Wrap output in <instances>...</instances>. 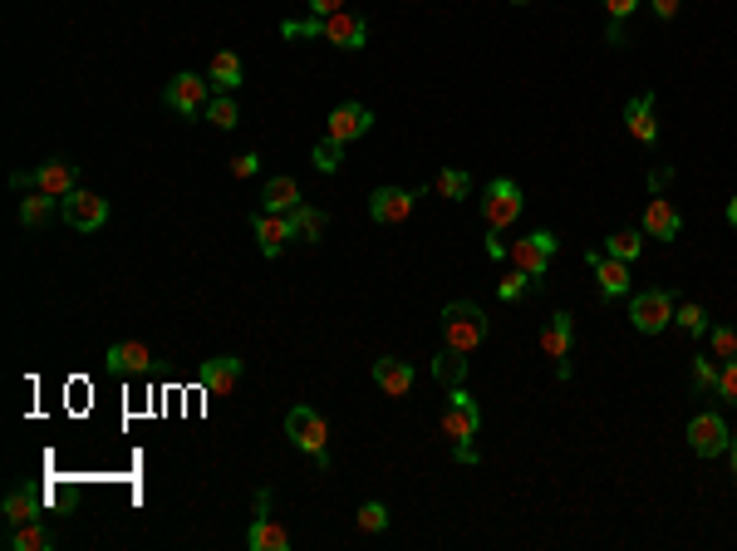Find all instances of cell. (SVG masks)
<instances>
[{"label": "cell", "mask_w": 737, "mask_h": 551, "mask_svg": "<svg viewBox=\"0 0 737 551\" xmlns=\"http://www.w3.org/2000/svg\"><path fill=\"white\" fill-rule=\"evenodd\" d=\"M482 429V409H477V399L467 394V384H457L448 389V404H443V414H438V433L448 438V448H453L457 463H477V448H472V438Z\"/></svg>", "instance_id": "6da1fadb"}, {"label": "cell", "mask_w": 737, "mask_h": 551, "mask_svg": "<svg viewBox=\"0 0 737 551\" xmlns=\"http://www.w3.org/2000/svg\"><path fill=\"white\" fill-rule=\"evenodd\" d=\"M285 438H290V448H300L320 473H330V424H325L320 409L295 404V409L285 414Z\"/></svg>", "instance_id": "7a4b0ae2"}, {"label": "cell", "mask_w": 737, "mask_h": 551, "mask_svg": "<svg viewBox=\"0 0 737 551\" xmlns=\"http://www.w3.org/2000/svg\"><path fill=\"white\" fill-rule=\"evenodd\" d=\"M556 251H561V237L546 232V227H536V232H526V237L507 242V261L511 266H521L536 286H546V271H551V256H556Z\"/></svg>", "instance_id": "3957f363"}, {"label": "cell", "mask_w": 737, "mask_h": 551, "mask_svg": "<svg viewBox=\"0 0 737 551\" xmlns=\"http://www.w3.org/2000/svg\"><path fill=\"white\" fill-rule=\"evenodd\" d=\"M487 330H492V320L482 315V306H472V301H448L443 306V345L477 350L487 340Z\"/></svg>", "instance_id": "277c9868"}, {"label": "cell", "mask_w": 737, "mask_h": 551, "mask_svg": "<svg viewBox=\"0 0 737 551\" xmlns=\"http://www.w3.org/2000/svg\"><path fill=\"white\" fill-rule=\"evenodd\" d=\"M212 79L207 74H172L168 84H163V104H168L172 114H182V119H207V104H212Z\"/></svg>", "instance_id": "5b68a950"}, {"label": "cell", "mask_w": 737, "mask_h": 551, "mask_svg": "<svg viewBox=\"0 0 737 551\" xmlns=\"http://www.w3.org/2000/svg\"><path fill=\"white\" fill-rule=\"evenodd\" d=\"M674 310H679V291H669V286H654V291L629 296V320H634L639 335L669 330V325H674Z\"/></svg>", "instance_id": "8992f818"}, {"label": "cell", "mask_w": 737, "mask_h": 551, "mask_svg": "<svg viewBox=\"0 0 737 551\" xmlns=\"http://www.w3.org/2000/svg\"><path fill=\"white\" fill-rule=\"evenodd\" d=\"M521 207H526L521 183L516 178H492L487 192H482V222H487V232H507L511 222L521 217Z\"/></svg>", "instance_id": "52a82bcc"}, {"label": "cell", "mask_w": 737, "mask_h": 551, "mask_svg": "<svg viewBox=\"0 0 737 551\" xmlns=\"http://www.w3.org/2000/svg\"><path fill=\"white\" fill-rule=\"evenodd\" d=\"M59 217H64V222H69L74 232H99V227H109V197H99V192H84V187H74V192L64 197Z\"/></svg>", "instance_id": "ba28073f"}, {"label": "cell", "mask_w": 737, "mask_h": 551, "mask_svg": "<svg viewBox=\"0 0 737 551\" xmlns=\"http://www.w3.org/2000/svg\"><path fill=\"white\" fill-rule=\"evenodd\" d=\"M241 374H246V360H241V355H212V360L197 365V389L212 394V399H227V394H236Z\"/></svg>", "instance_id": "9c48e42d"}, {"label": "cell", "mask_w": 737, "mask_h": 551, "mask_svg": "<svg viewBox=\"0 0 737 551\" xmlns=\"http://www.w3.org/2000/svg\"><path fill=\"white\" fill-rule=\"evenodd\" d=\"M728 443H733V433H728V419H723V414L703 409V414L688 419V448H693L698 458H718V453H728Z\"/></svg>", "instance_id": "30bf717a"}, {"label": "cell", "mask_w": 737, "mask_h": 551, "mask_svg": "<svg viewBox=\"0 0 737 551\" xmlns=\"http://www.w3.org/2000/svg\"><path fill=\"white\" fill-rule=\"evenodd\" d=\"M541 350L556 360V379L566 384L570 379V350H575V315H570V310H556V315L546 320V330H541Z\"/></svg>", "instance_id": "8fae6325"}, {"label": "cell", "mask_w": 737, "mask_h": 551, "mask_svg": "<svg viewBox=\"0 0 737 551\" xmlns=\"http://www.w3.org/2000/svg\"><path fill=\"white\" fill-rule=\"evenodd\" d=\"M585 266H590L595 281H600V301H620V296H629V261L610 256V251H600V246H590V251H585Z\"/></svg>", "instance_id": "7c38bea8"}, {"label": "cell", "mask_w": 737, "mask_h": 551, "mask_svg": "<svg viewBox=\"0 0 737 551\" xmlns=\"http://www.w3.org/2000/svg\"><path fill=\"white\" fill-rule=\"evenodd\" d=\"M418 197H423V192H413V187H374V197H369V217H374L379 227H398V222L413 217Z\"/></svg>", "instance_id": "4fadbf2b"}, {"label": "cell", "mask_w": 737, "mask_h": 551, "mask_svg": "<svg viewBox=\"0 0 737 551\" xmlns=\"http://www.w3.org/2000/svg\"><path fill=\"white\" fill-rule=\"evenodd\" d=\"M320 40H330L340 50H364L369 45V20L354 15V10H335V15L320 20Z\"/></svg>", "instance_id": "5bb4252c"}, {"label": "cell", "mask_w": 737, "mask_h": 551, "mask_svg": "<svg viewBox=\"0 0 737 551\" xmlns=\"http://www.w3.org/2000/svg\"><path fill=\"white\" fill-rule=\"evenodd\" d=\"M251 232H256V246H261V251H266L271 261H276V256L285 251V242H295L290 212H266V207H261V212L251 217Z\"/></svg>", "instance_id": "9a60e30c"}, {"label": "cell", "mask_w": 737, "mask_h": 551, "mask_svg": "<svg viewBox=\"0 0 737 551\" xmlns=\"http://www.w3.org/2000/svg\"><path fill=\"white\" fill-rule=\"evenodd\" d=\"M624 123H629V133L644 143V148H659V99L644 89V94H634L629 99V109H624Z\"/></svg>", "instance_id": "2e32d148"}, {"label": "cell", "mask_w": 737, "mask_h": 551, "mask_svg": "<svg viewBox=\"0 0 737 551\" xmlns=\"http://www.w3.org/2000/svg\"><path fill=\"white\" fill-rule=\"evenodd\" d=\"M413 379H418V369L408 365V360H398V355H379V360H374V384H379L389 399L413 394Z\"/></svg>", "instance_id": "e0dca14e"}, {"label": "cell", "mask_w": 737, "mask_h": 551, "mask_svg": "<svg viewBox=\"0 0 737 551\" xmlns=\"http://www.w3.org/2000/svg\"><path fill=\"white\" fill-rule=\"evenodd\" d=\"M374 128V114L364 109V104H340L330 119H325V138H340V143H354V138H364Z\"/></svg>", "instance_id": "ac0fdd59"}, {"label": "cell", "mask_w": 737, "mask_h": 551, "mask_svg": "<svg viewBox=\"0 0 737 551\" xmlns=\"http://www.w3.org/2000/svg\"><path fill=\"white\" fill-rule=\"evenodd\" d=\"M30 187H40V192H50V197H69V192L79 187V168H74L69 158H50V163H40V168L30 173Z\"/></svg>", "instance_id": "d6986e66"}, {"label": "cell", "mask_w": 737, "mask_h": 551, "mask_svg": "<svg viewBox=\"0 0 737 551\" xmlns=\"http://www.w3.org/2000/svg\"><path fill=\"white\" fill-rule=\"evenodd\" d=\"M109 374H123V379L153 374V350L143 340H118V345H109Z\"/></svg>", "instance_id": "ffe728a7"}, {"label": "cell", "mask_w": 737, "mask_h": 551, "mask_svg": "<svg viewBox=\"0 0 737 551\" xmlns=\"http://www.w3.org/2000/svg\"><path fill=\"white\" fill-rule=\"evenodd\" d=\"M0 512H5V522H10V527H20V522H35V517H45V492L30 488V483H20V488L5 492Z\"/></svg>", "instance_id": "44dd1931"}, {"label": "cell", "mask_w": 737, "mask_h": 551, "mask_svg": "<svg viewBox=\"0 0 737 551\" xmlns=\"http://www.w3.org/2000/svg\"><path fill=\"white\" fill-rule=\"evenodd\" d=\"M683 232V217L679 207L669 202V197H654L649 207H644V237H659V242H674Z\"/></svg>", "instance_id": "7402d4cb"}, {"label": "cell", "mask_w": 737, "mask_h": 551, "mask_svg": "<svg viewBox=\"0 0 737 551\" xmlns=\"http://www.w3.org/2000/svg\"><path fill=\"white\" fill-rule=\"evenodd\" d=\"M207 79H212V89H217V94H236V89H241V79H246L241 55H236V50H217L212 64H207Z\"/></svg>", "instance_id": "603a6c76"}, {"label": "cell", "mask_w": 737, "mask_h": 551, "mask_svg": "<svg viewBox=\"0 0 737 551\" xmlns=\"http://www.w3.org/2000/svg\"><path fill=\"white\" fill-rule=\"evenodd\" d=\"M246 547L251 551H290V532L266 512V517H256V522L246 527Z\"/></svg>", "instance_id": "cb8c5ba5"}, {"label": "cell", "mask_w": 737, "mask_h": 551, "mask_svg": "<svg viewBox=\"0 0 737 551\" xmlns=\"http://www.w3.org/2000/svg\"><path fill=\"white\" fill-rule=\"evenodd\" d=\"M59 207H64V197H50V192H30V197H20V222L25 227H50L59 217Z\"/></svg>", "instance_id": "d4e9b609"}, {"label": "cell", "mask_w": 737, "mask_h": 551, "mask_svg": "<svg viewBox=\"0 0 737 551\" xmlns=\"http://www.w3.org/2000/svg\"><path fill=\"white\" fill-rule=\"evenodd\" d=\"M261 207H266V212H295V207H300V187H295V178H285V173L266 178V187H261Z\"/></svg>", "instance_id": "484cf974"}, {"label": "cell", "mask_w": 737, "mask_h": 551, "mask_svg": "<svg viewBox=\"0 0 737 551\" xmlns=\"http://www.w3.org/2000/svg\"><path fill=\"white\" fill-rule=\"evenodd\" d=\"M55 547V532L35 517V522H20V527H10V551H50Z\"/></svg>", "instance_id": "4316f807"}, {"label": "cell", "mask_w": 737, "mask_h": 551, "mask_svg": "<svg viewBox=\"0 0 737 551\" xmlns=\"http://www.w3.org/2000/svg\"><path fill=\"white\" fill-rule=\"evenodd\" d=\"M433 379H438L443 389H457V384H467V350H453V345H443V355L433 360Z\"/></svg>", "instance_id": "83f0119b"}, {"label": "cell", "mask_w": 737, "mask_h": 551, "mask_svg": "<svg viewBox=\"0 0 737 551\" xmlns=\"http://www.w3.org/2000/svg\"><path fill=\"white\" fill-rule=\"evenodd\" d=\"M290 227H295V242H320L325 227H330V217H325L320 207H305V202H300V207L290 212Z\"/></svg>", "instance_id": "f1b7e54d"}, {"label": "cell", "mask_w": 737, "mask_h": 551, "mask_svg": "<svg viewBox=\"0 0 737 551\" xmlns=\"http://www.w3.org/2000/svg\"><path fill=\"white\" fill-rule=\"evenodd\" d=\"M472 192V178L462 173V168H438V178H433V197H448V202H462Z\"/></svg>", "instance_id": "f546056e"}, {"label": "cell", "mask_w": 737, "mask_h": 551, "mask_svg": "<svg viewBox=\"0 0 737 551\" xmlns=\"http://www.w3.org/2000/svg\"><path fill=\"white\" fill-rule=\"evenodd\" d=\"M207 123H212V128H236V123H241V109H236V99H231V94H212V104H207Z\"/></svg>", "instance_id": "4dcf8cb0"}, {"label": "cell", "mask_w": 737, "mask_h": 551, "mask_svg": "<svg viewBox=\"0 0 737 551\" xmlns=\"http://www.w3.org/2000/svg\"><path fill=\"white\" fill-rule=\"evenodd\" d=\"M605 251H610V256H620V261H634V256L644 251V232H629V227H620V232H610V237H605Z\"/></svg>", "instance_id": "1f68e13d"}, {"label": "cell", "mask_w": 737, "mask_h": 551, "mask_svg": "<svg viewBox=\"0 0 737 551\" xmlns=\"http://www.w3.org/2000/svg\"><path fill=\"white\" fill-rule=\"evenodd\" d=\"M354 522H359V532H369V537H379V532H389V507L384 502H364L359 512H354Z\"/></svg>", "instance_id": "d6a6232c"}, {"label": "cell", "mask_w": 737, "mask_h": 551, "mask_svg": "<svg viewBox=\"0 0 737 551\" xmlns=\"http://www.w3.org/2000/svg\"><path fill=\"white\" fill-rule=\"evenodd\" d=\"M674 325L688 330V335H708V325H713V320H708V310L698 306V301H688V306L679 301V310H674Z\"/></svg>", "instance_id": "836d02e7"}, {"label": "cell", "mask_w": 737, "mask_h": 551, "mask_svg": "<svg viewBox=\"0 0 737 551\" xmlns=\"http://www.w3.org/2000/svg\"><path fill=\"white\" fill-rule=\"evenodd\" d=\"M708 350L728 365V360H737V330L733 325H708Z\"/></svg>", "instance_id": "e575fe53"}, {"label": "cell", "mask_w": 737, "mask_h": 551, "mask_svg": "<svg viewBox=\"0 0 737 551\" xmlns=\"http://www.w3.org/2000/svg\"><path fill=\"white\" fill-rule=\"evenodd\" d=\"M531 286H536V281H531V276H526V271H521V266H511L507 276H502V281H497V296H502V301H521V296H526V291H531Z\"/></svg>", "instance_id": "d590c367"}, {"label": "cell", "mask_w": 737, "mask_h": 551, "mask_svg": "<svg viewBox=\"0 0 737 551\" xmlns=\"http://www.w3.org/2000/svg\"><path fill=\"white\" fill-rule=\"evenodd\" d=\"M340 163H344V143L340 138H320V143H315V168H320V173H335Z\"/></svg>", "instance_id": "8d00e7d4"}, {"label": "cell", "mask_w": 737, "mask_h": 551, "mask_svg": "<svg viewBox=\"0 0 737 551\" xmlns=\"http://www.w3.org/2000/svg\"><path fill=\"white\" fill-rule=\"evenodd\" d=\"M723 404H733L737 409V360H728V365L718 369V389H713Z\"/></svg>", "instance_id": "74e56055"}, {"label": "cell", "mask_w": 737, "mask_h": 551, "mask_svg": "<svg viewBox=\"0 0 737 551\" xmlns=\"http://www.w3.org/2000/svg\"><path fill=\"white\" fill-rule=\"evenodd\" d=\"M718 369L723 365H713L708 355H698V360H693V384H698V389H718Z\"/></svg>", "instance_id": "f35d334b"}, {"label": "cell", "mask_w": 737, "mask_h": 551, "mask_svg": "<svg viewBox=\"0 0 737 551\" xmlns=\"http://www.w3.org/2000/svg\"><path fill=\"white\" fill-rule=\"evenodd\" d=\"M256 173H261V153H236V158H231V178L246 183V178H256Z\"/></svg>", "instance_id": "ab89813d"}, {"label": "cell", "mask_w": 737, "mask_h": 551, "mask_svg": "<svg viewBox=\"0 0 737 551\" xmlns=\"http://www.w3.org/2000/svg\"><path fill=\"white\" fill-rule=\"evenodd\" d=\"M605 10H610V20H629L639 10V0H605Z\"/></svg>", "instance_id": "60d3db41"}, {"label": "cell", "mask_w": 737, "mask_h": 551, "mask_svg": "<svg viewBox=\"0 0 737 551\" xmlns=\"http://www.w3.org/2000/svg\"><path fill=\"white\" fill-rule=\"evenodd\" d=\"M305 5H310V15H315V20H325V15L344 10V0H305Z\"/></svg>", "instance_id": "b9f144b4"}, {"label": "cell", "mask_w": 737, "mask_h": 551, "mask_svg": "<svg viewBox=\"0 0 737 551\" xmlns=\"http://www.w3.org/2000/svg\"><path fill=\"white\" fill-rule=\"evenodd\" d=\"M605 40H610L615 50H620V45H629V30H624V20H610V25H605Z\"/></svg>", "instance_id": "7bdbcfd3"}, {"label": "cell", "mask_w": 737, "mask_h": 551, "mask_svg": "<svg viewBox=\"0 0 737 551\" xmlns=\"http://www.w3.org/2000/svg\"><path fill=\"white\" fill-rule=\"evenodd\" d=\"M649 5H654V15H659V20H674L683 0H649Z\"/></svg>", "instance_id": "ee69618b"}, {"label": "cell", "mask_w": 737, "mask_h": 551, "mask_svg": "<svg viewBox=\"0 0 737 551\" xmlns=\"http://www.w3.org/2000/svg\"><path fill=\"white\" fill-rule=\"evenodd\" d=\"M669 183H674V168H654V173H649V187H654V192H664Z\"/></svg>", "instance_id": "f6af8a7d"}, {"label": "cell", "mask_w": 737, "mask_h": 551, "mask_svg": "<svg viewBox=\"0 0 737 551\" xmlns=\"http://www.w3.org/2000/svg\"><path fill=\"white\" fill-rule=\"evenodd\" d=\"M487 256H492V261H507V242H502V232H492V237H487Z\"/></svg>", "instance_id": "bcb514c9"}, {"label": "cell", "mask_w": 737, "mask_h": 551, "mask_svg": "<svg viewBox=\"0 0 737 551\" xmlns=\"http://www.w3.org/2000/svg\"><path fill=\"white\" fill-rule=\"evenodd\" d=\"M266 512H271V492L261 488V492H256V517H266Z\"/></svg>", "instance_id": "7dc6e473"}, {"label": "cell", "mask_w": 737, "mask_h": 551, "mask_svg": "<svg viewBox=\"0 0 737 551\" xmlns=\"http://www.w3.org/2000/svg\"><path fill=\"white\" fill-rule=\"evenodd\" d=\"M728 222L737 227V197H728Z\"/></svg>", "instance_id": "c3c4849f"}, {"label": "cell", "mask_w": 737, "mask_h": 551, "mask_svg": "<svg viewBox=\"0 0 737 551\" xmlns=\"http://www.w3.org/2000/svg\"><path fill=\"white\" fill-rule=\"evenodd\" d=\"M728 458H733V473H737V438L728 443Z\"/></svg>", "instance_id": "681fc988"}, {"label": "cell", "mask_w": 737, "mask_h": 551, "mask_svg": "<svg viewBox=\"0 0 737 551\" xmlns=\"http://www.w3.org/2000/svg\"><path fill=\"white\" fill-rule=\"evenodd\" d=\"M511 5H531V0H511Z\"/></svg>", "instance_id": "f907efd6"}]
</instances>
